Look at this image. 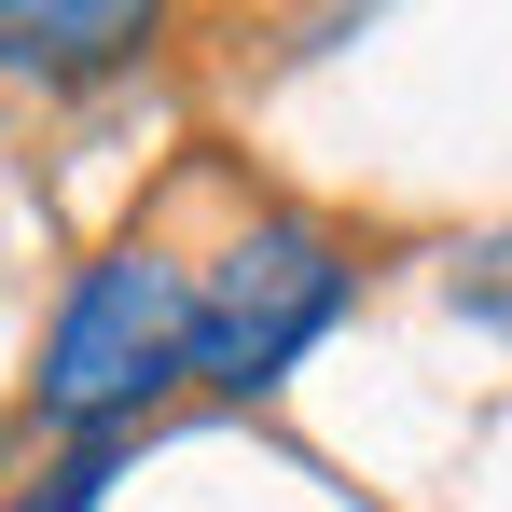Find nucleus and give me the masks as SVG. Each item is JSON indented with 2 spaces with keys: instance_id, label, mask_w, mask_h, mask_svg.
Segmentation results:
<instances>
[{
  "instance_id": "nucleus-1",
  "label": "nucleus",
  "mask_w": 512,
  "mask_h": 512,
  "mask_svg": "<svg viewBox=\"0 0 512 512\" xmlns=\"http://www.w3.org/2000/svg\"><path fill=\"white\" fill-rule=\"evenodd\" d=\"M167 388H194V263L167 236H111L42 319L28 416L56 443H139V416Z\"/></svg>"
},
{
  "instance_id": "nucleus-2",
  "label": "nucleus",
  "mask_w": 512,
  "mask_h": 512,
  "mask_svg": "<svg viewBox=\"0 0 512 512\" xmlns=\"http://www.w3.org/2000/svg\"><path fill=\"white\" fill-rule=\"evenodd\" d=\"M346 305H360V236L319 222V208H250L222 250L194 263V388L263 402Z\"/></svg>"
},
{
  "instance_id": "nucleus-3",
  "label": "nucleus",
  "mask_w": 512,
  "mask_h": 512,
  "mask_svg": "<svg viewBox=\"0 0 512 512\" xmlns=\"http://www.w3.org/2000/svg\"><path fill=\"white\" fill-rule=\"evenodd\" d=\"M167 28H180V0H0V84H28V97L125 84L167 56Z\"/></svg>"
},
{
  "instance_id": "nucleus-4",
  "label": "nucleus",
  "mask_w": 512,
  "mask_h": 512,
  "mask_svg": "<svg viewBox=\"0 0 512 512\" xmlns=\"http://www.w3.org/2000/svg\"><path fill=\"white\" fill-rule=\"evenodd\" d=\"M111 471H125V443H70V457H56L14 512H97V485H111Z\"/></svg>"
}]
</instances>
